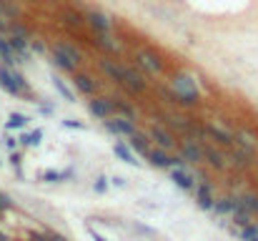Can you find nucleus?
Instances as JSON below:
<instances>
[{"label":"nucleus","instance_id":"9","mask_svg":"<svg viewBox=\"0 0 258 241\" xmlns=\"http://www.w3.org/2000/svg\"><path fill=\"white\" fill-rule=\"evenodd\" d=\"M53 61H55V66L63 68V71H73V68H76V61H73V58H71L58 43L53 45Z\"/></svg>","mask_w":258,"mask_h":241},{"label":"nucleus","instance_id":"26","mask_svg":"<svg viewBox=\"0 0 258 241\" xmlns=\"http://www.w3.org/2000/svg\"><path fill=\"white\" fill-rule=\"evenodd\" d=\"M251 216H253V214H248L246 209H241V206H238V209H236V214H233V221H236V226H241V229H243V226H248V224H251Z\"/></svg>","mask_w":258,"mask_h":241},{"label":"nucleus","instance_id":"21","mask_svg":"<svg viewBox=\"0 0 258 241\" xmlns=\"http://www.w3.org/2000/svg\"><path fill=\"white\" fill-rule=\"evenodd\" d=\"M203 156L208 159V163H211V166H216V168H223V166H226V159H223V156H221L218 151H213V149H208V146L203 149Z\"/></svg>","mask_w":258,"mask_h":241},{"label":"nucleus","instance_id":"37","mask_svg":"<svg viewBox=\"0 0 258 241\" xmlns=\"http://www.w3.org/2000/svg\"><path fill=\"white\" fill-rule=\"evenodd\" d=\"M93 188H95V191H98V194H103V191H105V188H108V181H105V178H98V181H95V183H93Z\"/></svg>","mask_w":258,"mask_h":241},{"label":"nucleus","instance_id":"7","mask_svg":"<svg viewBox=\"0 0 258 241\" xmlns=\"http://www.w3.org/2000/svg\"><path fill=\"white\" fill-rule=\"evenodd\" d=\"M0 88L3 90H8V93H13V95H18L23 88H20V83H18V78H15V73L8 68V66H3L0 68Z\"/></svg>","mask_w":258,"mask_h":241},{"label":"nucleus","instance_id":"42","mask_svg":"<svg viewBox=\"0 0 258 241\" xmlns=\"http://www.w3.org/2000/svg\"><path fill=\"white\" fill-rule=\"evenodd\" d=\"M5 146H8V149H15V138L8 136V138H5Z\"/></svg>","mask_w":258,"mask_h":241},{"label":"nucleus","instance_id":"6","mask_svg":"<svg viewBox=\"0 0 258 241\" xmlns=\"http://www.w3.org/2000/svg\"><path fill=\"white\" fill-rule=\"evenodd\" d=\"M100 71H103L105 76H110L118 85H125V68H123V66H115L110 58H103V61H100Z\"/></svg>","mask_w":258,"mask_h":241},{"label":"nucleus","instance_id":"43","mask_svg":"<svg viewBox=\"0 0 258 241\" xmlns=\"http://www.w3.org/2000/svg\"><path fill=\"white\" fill-rule=\"evenodd\" d=\"M50 241H68L66 236H60V234H50Z\"/></svg>","mask_w":258,"mask_h":241},{"label":"nucleus","instance_id":"39","mask_svg":"<svg viewBox=\"0 0 258 241\" xmlns=\"http://www.w3.org/2000/svg\"><path fill=\"white\" fill-rule=\"evenodd\" d=\"M8 30H10V25H8V20L0 15V35H3V33H8Z\"/></svg>","mask_w":258,"mask_h":241},{"label":"nucleus","instance_id":"25","mask_svg":"<svg viewBox=\"0 0 258 241\" xmlns=\"http://www.w3.org/2000/svg\"><path fill=\"white\" fill-rule=\"evenodd\" d=\"M53 85L58 88V93H60V95H63L66 101H71V103L76 101V93H73V90H71V88H68V85H66L63 80L58 78V76H53Z\"/></svg>","mask_w":258,"mask_h":241},{"label":"nucleus","instance_id":"12","mask_svg":"<svg viewBox=\"0 0 258 241\" xmlns=\"http://www.w3.org/2000/svg\"><path fill=\"white\" fill-rule=\"evenodd\" d=\"M125 88L141 93V90H146V80H143V76H138L133 68H125Z\"/></svg>","mask_w":258,"mask_h":241},{"label":"nucleus","instance_id":"18","mask_svg":"<svg viewBox=\"0 0 258 241\" xmlns=\"http://www.w3.org/2000/svg\"><path fill=\"white\" fill-rule=\"evenodd\" d=\"M238 206L246 209L248 214H258V196L256 194H246V196H241V199H238Z\"/></svg>","mask_w":258,"mask_h":241},{"label":"nucleus","instance_id":"22","mask_svg":"<svg viewBox=\"0 0 258 241\" xmlns=\"http://www.w3.org/2000/svg\"><path fill=\"white\" fill-rule=\"evenodd\" d=\"M76 88L81 90V93H93L95 90V83H93V78L90 76H76Z\"/></svg>","mask_w":258,"mask_h":241},{"label":"nucleus","instance_id":"16","mask_svg":"<svg viewBox=\"0 0 258 241\" xmlns=\"http://www.w3.org/2000/svg\"><path fill=\"white\" fill-rule=\"evenodd\" d=\"M151 136H153V138H156V143H158V146H163V149H171L173 146V136L168 133V131H163L161 126H156V128L151 131Z\"/></svg>","mask_w":258,"mask_h":241},{"label":"nucleus","instance_id":"44","mask_svg":"<svg viewBox=\"0 0 258 241\" xmlns=\"http://www.w3.org/2000/svg\"><path fill=\"white\" fill-rule=\"evenodd\" d=\"M0 241H8V236H5V234H3V231H0Z\"/></svg>","mask_w":258,"mask_h":241},{"label":"nucleus","instance_id":"13","mask_svg":"<svg viewBox=\"0 0 258 241\" xmlns=\"http://www.w3.org/2000/svg\"><path fill=\"white\" fill-rule=\"evenodd\" d=\"M198 206H201V209H213V206H216V201H213V196H211V186H208V183H203V186L198 188Z\"/></svg>","mask_w":258,"mask_h":241},{"label":"nucleus","instance_id":"31","mask_svg":"<svg viewBox=\"0 0 258 241\" xmlns=\"http://www.w3.org/2000/svg\"><path fill=\"white\" fill-rule=\"evenodd\" d=\"M241 239H243V241L258 239V226H256V224H248V226H243V229H241Z\"/></svg>","mask_w":258,"mask_h":241},{"label":"nucleus","instance_id":"3","mask_svg":"<svg viewBox=\"0 0 258 241\" xmlns=\"http://www.w3.org/2000/svg\"><path fill=\"white\" fill-rule=\"evenodd\" d=\"M86 20L95 33H110V20H108L105 13H100V10H88Z\"/></svg>","mask_w":258,"mask_h":241},{"label":"nucleus","instance_id":"29","mask_svg":"<svg viewBox=\"0 0 258 241\" xmlns=\"http://www.w3.org/2000/svg\"><path fill=\"white\" fill-rule=\"evenodd\" d=\"M40 138H43V131L23 133V136H20V143H23V146H38V143H40Z\"/></svg>","mask_w":258,"mask_h":241},{"label":"nucleus","instance_id":"45","mask_svg":"<svg viewBox=\"0 0 258 241\" xmlns=\"http://www.w3.org/2000/svg\"><path fill=\"white\" fill-rule=\"evenodd\" d=\"M253 241H258V239H253Z\"/></svg>","mask_w":258,"mask_h":241},{"label":"nucleus","instance_id":"24","mask_svg":"<svg viewBox=\"0 0 258 241\" xmlns=\"http://www.w3.org/2000/svg\"><path fill=\"white\" fill-rule=\"evenodd\" d=\"M0 15L5 20H15L18 18V8L10 3V0H0Z\"/></svg>","mask_w":258,"mask_h":241},{"label":"nucleus","instance_id":"36","mask_svg":"<svg viewBox=\"0 0 258 241\" xmlns=\"http://www.w3.org/2000/svg\"><path fill=\"white\" fill-rule=\"evenodd\" d=\"M63 128H76V131H83L86 126H83V123H78V121H73V118H68V121H63Z\"/></svg>","mask_w":258,"mask_h":241},{"label":"nucleus","instance_id":"15","mask_svg":"<svg viewBox=\"0 0 258 241\" xmlns=\"http://www.w3.org/2000/svg\"><path fill=\"white\" fill-rule=\"evenodd\" d=\"M0 58L5 61V66H13V63H15V51H13L10 40L3 38V35H0Z\"/></svg>","mask_w":258,"mask_h":241},{"label":"nucleus","instance_id":"14","mask_svg":"<svg viewBox=\"0 0 258 241\" xmlns=\"http://www.w3.org/2000/svg\"><path fill=\"white\" fill-rule=\"evenodd\" d=\"M213 209H216L218 214H236V209H238V199H233V196L221 199V201H216Z\"/></svg>","mask_w":258,"mask_h":241},{"label":"nucleus","instance_id":"11","mask_svg":"<svg viewBox=\"0 0 258 241\" xmlns=\"http://www.w3.org/2000/svg\"><path fill=\"white\" fill-rule=\"evenodd\" d=\"M180 154H183V159L190 161V163H198V161L203 159V149H201V146H196L193 141H185V143H183V149H180Z\"/></svg>","mask_w":258,"mask_h":241},{"label":"nucleus","instance_id":"10","mask_svg":"<svg viewBox=\"0 0 258 241\" xmlns=\"http://www.w3.org/2000/svg\"><path fill=\"white\" fill-rule=\"evenodd\" d=\"M171 178L175 181V186H180V188H185V191H190V188H193V176H190L185 168H173Z\"/></svg>","mask_w":258,"mask_h":241},{"label":"nucleus","instance_id":"38","mask_svg":"<svg viewBox=\"0 0 258 241\" xmlns=\"http://www.w3.org/2000/svg\"><path fill=\"white\" fill-rule=\"evenodd\" d=\"M30 241H50V236H45V234H38V231H30Z\"/></svg>","mask_w":258,"mask_h":241},{"label":"nucleus","instance_id":"32","mask_svg":"<svg viewBox=\"0 0 258 241\" xmlns=\"http://www.w3.org/2000/svg\"><path fill=\"white\" fill-rule=\"evenodd\" d=\"M40 178H43V181H63L66 173H58V171H43Z\"/></svg>","mask_w":258,"mask_h":241},{"label":"nucleus","instance_id":"34","mask_svg":"<svg viewBox=\"0 0 258 241\" xmlns=\"http://www.w3.org/2000/svg\"><path fill=\"white\" fill-rule=\"evenodd\" d=\"M115 108H118V111H120L125 118H131V121H133V108H131L128 103H115Z\"/></svg>","mask_w":258,"mask_h":241},{"label":"nucleus","instance_id":"19","mask_svg":"<svg viewBox=\"0 0 258 241\" xmlns=\"http://www.w3.org/2000/svg\"><path fill=\"white\" fill-rule=\"evenodd\" d=\"M8 40H10L15 56H25V58H28V40H25V38H20V35H8Z\"/></svg>","mask_w":258,"mask_h":241},{"label":"nucleus","instance_id":"23","mask_svg":"<svg viewBox=\"0 0 258 241\" xmlns=\"http://www.w3.org/2000/svg\"><path fill=\"white\" fill-rule=\"evenodd\" d=\"M131 146L138 151V154H143V156H151V149H148V141L143 138V136H131Z\"/></svg>","mask_w":258,"mask_h":241},{"label":"nucleus","instance_id":"4","mask_svg":"<svg viewBox=\"0 0 258 241\" xmlns=\"http://www.w3.org/2000/svg\"><path fill=\"white\" fill-rule=\"evenodd\" d=\"M90 113L95 116V118H100V121H105V118H110V113L115 111V103H110L108 98H95V101H90Z\"/></svg>","mask_w":258,"mask_h":241},{"label":"nucleus","instance_id":"40","mask_svg":"<svg viewBox=\"0 0 258 241\" xmlns=\"http://www.w3.org/2000/svg\"><path fill=\"white\" fill-rule=\"evenodd\" d=\"M10 206H13V204H10V199L0 194V209H10Z\"/></svg>","mask_w":258,"mask_h":241},{"label":"nucleus","instance_id":"5","mask_svg":"<svg viewBox=\"0 0 258 241\" xmlns=\"http://www.w3.org/2000/svg\"><path fill=\"white\" fill-rule=\"evenodd\" d=\"M136 61H138L141 68H146V71H151V73H161V71H163V63H161L158 56H153L151 51H141V53L136 56Z\"/></svg>","mask_w":258,"mask_h":241},{"label":"nucleus","instance_id":"30","mask_svg":"<svg viewBox=\"0 0 258 241\" xmlns=\"http://www.w3.org/2000/svg\"><path fill=\"white\" fill-rule=\"evenodd\" d=\"M58 45H60V48H63V51H66V53H68V56H71L76 63H81V61H83V53H81V51H78L73 43H68V40H66V43H58Z\"/></svg>","mask_w":258,"mask_h":241},{"label":"nucleus","instance_id":"1","mask_svg":"<svg viewBox=\"0 0 258 241\" xmlns=\"http://www.w3.org/2000/svg\"><path fill=\"white\" fill-rule=\"evenodd\" d=\"M173 88H175V95H178V103H185V106H193L198 103V88L196 83L188 78V76H175L173 78Z\"/></svg>","mask_w":258,"mask_h":241},{"label":"nucleus","instance_id":"8","mask_svg":"<svg viewBox=\"0 0 258 241\" xmlns=\"http://www.w3.org/2000/svg\"><path fill=\"white\" fill-rule=\"evenodd\" d=\"M151 163L153 166H158V168H180L183 166V159H171L168 154H163V151H151Z\"/></svg>","mask_w":258,"mask_h":241},{"label":"nucleus","instance_id":"33","mask_svg":"<svg viewBox=\"0 0 258 241\" xmlns=\"http://www.w3.org/2000/svg\"><path fill=\"white\" fill-rule=\"evenodd\" d=\"M66 18H68V23H73V25H81V23H88L86 15H78V13H73V10H66Z\"/></svg>","mask_w":258,"mask_h":241},{"label":"nucleus","instance_id":"20","mask_svg":"<svg viewBox=\"0 0 258 241\" xmlns=\"http://www.w3.org/2000/svg\"><path fill=\"white\" fill-rule=\"evenodd\" d=\"M206 133H211L221 146H231L233 143V138H231V133H226V131H221V128H213V126H206Z\"/></svg>","mask_w":258,"mask_h":241},{"label":"nucleus","instance_id":"41","mask_svg":"<svg viewBox=\"0 0 258 241\" xmlns=\"http://www.w3.org/2000/svg\"><path fill=\"white\" fill-rule=\"evenodd\" d=\"M88 234L93 236V241H105V236H100V234H98L95 229H88Z\"/></svg>","mask_w":258,"mask_h":241},{"label":"nucleus","instance_id":"2","mask_svg":"<svg viewBox=\"0 0 258 241\" xmlns=\"http://www.w3.org/2000/svg\"><path fill=\"white\" fill-rule=\"evenodd\" d=\"M105 123V128L110 131V133H120V136H136V128H133V121L131 118H105L103 121Z\"/></svg>","mask_w":258,"mask_h":241},{"label":"nucleus","instance_id":"17","mask_svg":"<svg viewBox=\"0 0 258 241\" xmlns=\"http://www.w3.org/2000/svg\"><path fill=\"white\" fill-rule=\"evenodd\" d=\"M113 151H115V156H118L120 161H125V163H131V166H138V161H136V156H133V151H131L125 143H115Z\"/></svg>","mask_w":258,"mask_h":241},{"label":"nucleus","instance_id":"27","mask_svg":"<svg viewBox=\"0 0 258 241\" xmlns=\"http://www.w3.org/2000/svg\"><path fill=\"white\" fill-rule=\"evenodd\" d=\"M95 45L98 48H105V51H115V43H113V38L108 33H98L95 35Z\"/></svg>","mask_w":258,"mask_h":241},{"label":"nucleus","instance_id":"35","mask_svg":"<svg viewBox=\"0 0 258 241\" xmlns=\"http://www.w3.org/2000/svg\"><path fill=\"white\" fill-rule=\"evenodd\" d=\"M236 163H238V166H248V163H251V156L243 154V151H236Z\"/></svg>","mask_w":258,"mask_h":241},{"label":"nucleus","instance_id":"28","mask_svg":"<svg viewBox=\"0 0 258 241\" xmlns=\"http://www.w3.org/2000/svg\"><path fill=\"white\" fill-rule=\"evenodd\" d=\"M28 116H23V113H10V121H8V128H25L28 126Z\"/></svg>","mask_w":258,"mask_h":241}]
</instances>
